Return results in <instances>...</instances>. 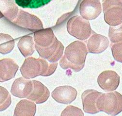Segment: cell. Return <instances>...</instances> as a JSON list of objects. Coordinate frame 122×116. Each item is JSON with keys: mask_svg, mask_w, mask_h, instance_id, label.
I'll use <instances>...</instances> for the list:
<instances>
[{"mask_svg": "<svg viewBox=\"0 0 122 116\" xmlns=\"http://www.w3.org/2000/svg\"><path fill=\"white\" fill-rule=\"evenodd\" d=\"M109 36L112 43L122 42V24L117 26H110Z\"/></svg>", "mask_w": 122, "mask_h": 116, "instance_id": "cell-21", "label": "cell"}, {"mask_svg": "<svg viewBox=\"0 0 122 116\" xmlns=\"http://www.w3.org/2000/svg\"><path fill=\"white\" fill-rule=\"evenodd\" d=\"M97 82L99 86L105 92H113L118 87L120 82V77L115 71L106 70L99 76Z\"/></svg>", "mask_w": 122, "mask_h": 116, "instance_id": "cell-6", "label": "cell"}, {"mask_svg": "<svg viewBox=\"0 0 122 116\" xmlns=\"http://www.w3.org/2000/svg\"><path fill=\"white\" fill-rule=\"evenodd\" d=\"M40 56L51 63H55L62 57L64 47L57 38L54 43L46 48H41L36 46Z\"/></svg>", "mask_w": 122, "mask_h": 116, "instance_id": "cell-5", "label": "cell"}, {"mask_svg": "<svg viewBox=\"0 0 122 116\" xmlns=\"http://www.w3.org/2000/svg\"><path fill=\"white\" fill-rule=\"evenodd\" d=\"M11 104V98L7 89L0 86V111L6 110Z\"/></svg>", "mask_w": 122, "mask_h": 116, "instance_id": "cell-20", "label": "cell"}, {"mask_svg": "<svg viewBox=\"0 0 122 116\" xmlns=\"http://www.w3.org/2000/svg\"><path fill=\"white\" fill-rule=\"evenodd\" d=\"M77 92L70 86H62L56 88L51 93L53 98L57 102L63 104H69L76 98Z\"/></svg>", "mask_w": 122, "mask_h": 116, "instance_id": "cell-8", "label": "cell"}, {"mask_svg": "<svg viewBox=\"0 0 122 116\" xmlns=\"http://www.w3.org/2000/svg\"><path fill=\"white\" fill-rule=\"evenodd\" d=\"M51 0H15V3L23 8L37 9L43 7Z\"/></svg>", "mask_w": 122, "mask_h": 116, "instance_id": "cell-18", "label": "cell"}, {"mask_svg": "<svg viewBox=\"0 0 122 116\" xmlns=\"http://www.w3.org/2000/svg\"><path fill=\"white\" fill-rule=\"evenodd\" d=\"M102 10V5L99 0H83L80 6V14L86 20L96 19Z\"/></svg>", "mask_w": 122, "mask_h": 116, "instance_id": "cell-7", "label": "cell"}, {"mask_svg": "<svg viewBox=\"0 0 122 116\" xmlns=\"http://www.w3.org/2000/svg\"><path fill=\"white\" fill-rule=\"evenodd\" d=\"M36 112V104L32 101L24 99L20 101L16 105L14 116H33Z\"/></svg>", "mask_w": 122, "mask_h": 116, "instance_id": "cell-15", "label": "cell"}, {"mask_svg": "<svg viewBox=\"0 0 122 116\" xmlns=\"http://www.w3.org/2000/svg\"><path fill=\"white\" fill-rule=\"evenodd\" d=\"M61 116H83L84 114L81 109L76 107L69 105L63 111Z\"/></svg>", "mask_w": 122, "mask_h": 116, "instance_id": "cell-22", "label": "cell"}, {"mask_svg": "<svg viewBox=\"0 0 122 116\" xmlns=\"http://www.w3.org/2000/svg\"><path fill=\"white\" fill-rule=\"evenodd\" d=\"M57 63H49L42 58L29 57L25 60L20 68L23 77L26 79L34 78L37 76L47 77L52 75L56 70Z\"/></svg>", "mask_w": 122, "mask_h": 116, "instance_id": "cell-2", "label": "cell"}, {"mask_svg": "<svg viewBox=\"0 0 122 116\" xmlns=\"http://www.w3.org/2000/svg\"><path fill=\"white\" fill-rule=\"evenodd\" d=\"M32 88V81L21 77L14 82L11 92L14 96L20 98H27L31 93Z\"/></svg>", "mask_w": 122, "mask_h": 116, "instance_id": "cell-10", "label": "cell"}, {"mask_svg": "<svg viewBox=\"0 0 122 116\" xmlns=\"http://www.w3.org/2000/svg\"><path fill=\"white\" fill-rule=\"evenodd\" d=\"M88 51L85 44L76 41L66 48L64 55L60 61V64L63 69H72L79 72L84 66Z\"/></svg>", "mask_w": 122, "mask_h": 116, "instance_id": "cell-1", "label": "cell"}, {"mask_svg": "<svg viewBox=\"0 0 122 116\" xmlns=\"http://www.w3.org/2000/svg\"><path fill=\"white\" fill-rule=\"evenodd\" d=\"M34 44L31 36H25L21 39L18 43V47L25 58L32 55L34 52Z\"/></svg>", "mask_w": 122, "mask_h": 116, "instance_id": "cell-17", "label": "cell"}, {"mask_svg": "<svg viewBox=\"0 0 122 116\" xmlns=\"http://www.w3.org/2000/svg\"><path fill=\"white\" fill-rule=\"evenodd\" d=\"M97 106L100 111L116 116L122 111V95L117 92L102 93L98 98Z\"/></svg>", "mask_w": 122, "mask_h": 116, "instance_id": "cell-3", "label": "cell"}, {"mask_svg": "<svg viewBox=\"0 0 122 116\" xmlns=\"http://www.w3.org/2000/svg\"><path fill=\"white\" fill-rule=\"evenodd\" d=\"M103 13L104 20L110 26H115L122 24V7L111 8Z\"/></svg>", "mask_w": 122, "mask_h": 116, "instance_id": "cell-16", "label": "cell"}, {"mask_svg": "<svg viewBox=\"0 0 122 116\" xmlns=\"http://www.w3.org/2000/svg\"><path fill=\"white\" fill-rule=\"evenodd\" d=\"M18 70V66L12 59L4 58L0 60V82L13 78Z\"/></svg>", "mask_w": 122, "mask_h": 116, "instance_id": "cell-12", "label": "cell"}, {"mask_svg": "<svg viewBox=\"0 0 122 116\" xmlns=\"http://www.w3.org/2000/svg\"><path fill=\"white\" fill-rule=\"evenodd\" d=\"M67 29L70 35L80 40L88 39L93 33L88 21L81 16H75L69 19Z\"/></svg>", "mask_w": 122, "mask_h": 116, "instance_id": "cell-4", "label": "cell"}, {"mask_svg": "<svg viewBox=\"0 0 122 116\" xmlns=\"http://www.w3.org/2000/svg\"><path fill=\"white\" fill-rule=\"evenodd\" d=\"M36 46L46 48L51 45L57 38L51 29H47L39 32L34 35Z\"/></svg>", "mask_w": 122, "mask_h": 116, "instance_id": "cell-14", "label": "cell"}, {"mask_svg": "<svg viewBox=\"0 0 122 116\" xmlns=\"http://www.w3.org/2000/svg\"><path fill=\"white\" fill-rule=\"evenodd\" d=\"M103 11H105L111 8L122 7V0H103Z\"/></svg>", "mask_w": 122, "mask_h": 116, "instance_id": "cell-24", "label": "cell"}, {"mask_svg": "<svg viewBox=\"0 0 122 116\" xmlns=\"http://www.w3.org/2000/svg\"><path fill=\"white\" fill-rule=\"evenodd\" d=\"M102 93L93 90H88L82 93L81 99L83 110L85 112L92 114L99 112L97 102Z\"/></svg>", "mask_w": 122, "mask_h": 116, "instance_id": "cell-9", "label": "cell"}, {"mask_svg": "<svg viewBox=\"0 0 122 116\" xmlns=\"http://www.w3.org/2000/svg\"><path fill=\"white\" fill-rule=\"evenodd\" d=\"M14 42L10 36L0 35V53L3 54L9 53L14 48Z\"/></svg>", "mask_w": 122, "mask_h": 116, "instance_id": "cell-19", "label": "cell"}, {"mask_svg": "<svg viewBox=\"0 0 122 116\" xmlns=\"http://www.w3.org/2000/svg\"><path fill=\"white\" fill-rule=\"evenodd\" d=\"M109 43V39L106 36L96 34L92 35L87 40L86 48L89 53L99 54L107 49Z\"/></svg>", "mask_w": 122, "mask_h": 116, "instance_id": "cell-11", "label": "cell"}, {"mask_svg": "<svg viewBox=\"0 0 122 116\" xmlns=\"http://www.w3.org/2000/svg\"><path fill=\"white\" fill-rule=\"evenodd\" d=\"M32 91L27 98L38 104L45 102L50 96L48 89L39 81L32 80Z\"/></svg>", "mask_w": 122, "mask_h": 116, "instance_id": "cell-13", "label": "cell"}, {"mask_svg": "<svg viewBox=\"0 0 122 116\" xmlns=\"http://www.w3.org/2000/svg\"><path fill=\"white\" fill-rule=\"evenodd\" d=\"M112 55L117 62L122 63V42L116 43L111 47Z\"/></svg>", "mask_w": 122, "mask_h": 116, "instance_id": "cell-23", "label": "cell"}]
</instances>
